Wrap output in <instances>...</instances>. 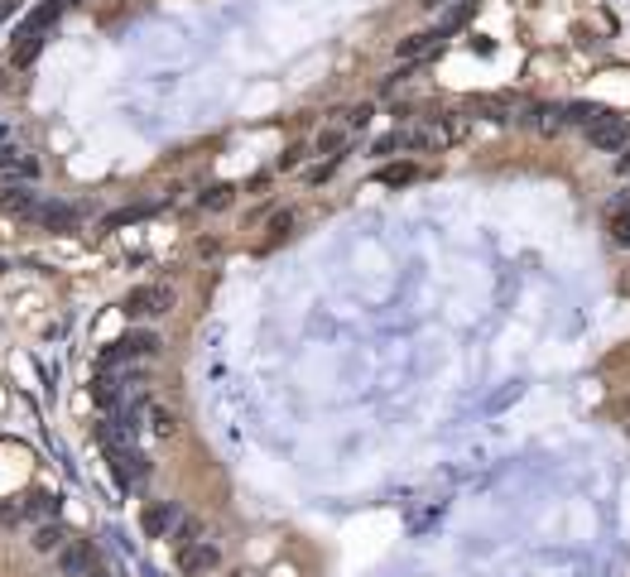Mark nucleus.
Here are the masks:
<instances>
[{"mask_svg": "<svg viewBox=\"0 0 630 577\" xmlns=\"http://www.w3.org/2000/svg\"><path fill=\"white\" fill-rule=\"evenodd\" d=\"M159 351H164L159 333H125L111 351H101V371H121L130 361H154Z\"/></svg>", "mask_w": 630, "mask_h": 577, "instance_id": "nucleus-1", "label": "nucleus"}, {"mask_svg": "<svg viewBox=\"0 0 630 577\" xmlns=\"http://www.w3.org/2000/svg\"><path fill=\"white\" fill-rule=\"evenodd\" d=\"M174 303H178L174 284H169V279H154V284L130 289L125 313H130V317H164V313H174Z\"/></svg>", "mask_w": 630, "mask_h": 577, "instance_id": "nucleus-2", "label": "nucleus"}, {"mask_svg": "<svg viewBox=\"0 0 630 577\" xmlns=\"http://www.w3.org/2000/svg\"><path fill=\"white\" fill-rule=\"evenodd\" d=\"M29 221H34L39 231H49V236H68V231H77L82 207H77V203H58V197H44V203L34 207Z\"/></svg>", "mask_w": 630, "mask_h": 577, "instance_id": "nucleus-3", "label": "nucleus"}, {"mask_svg": "<svg viewBox=\"0 0 630 577\" xmlns=\"http://www.w3.org/2000/svg\"><path fill=\"white\" fill-rule=\"evenodd\" d=\"M0 179H5V188L10 183L34 188V183L44 179V164L34 159V155H25V149H0Z\"/></svg>", "mask_w": 630, "mask_h": 577, "instance_id": "nucleus-4", "label": "nucleus"}, {"mask_svg": "<svg viewBox=\"0 0 630 577\" xmlns=\"http://www.w3.org/2000/svg\"><path fill=\"white\" fill-rule=\"evenodd\" d=\"M587 145L602 149V155H626V149H630V121H621V116H606L597 131H587Z\"/></svg>", "mask_w": 630, "mask_h": 577, "instance_id": "nucleus-5", "label": "nucleus"}, {"mask_svg": "<svg viewBox=\"0 0 630 577\" xmlns=\"http://www.w3.org/2000/svg\"><path fill=\"white\" fill-rule=\"evenodd\" d=\"M217 563H222V549L207 544V539H198V544L178 549V573H183V577H207Z\"/></svg>", "mask_w": 630, "mask_h": 577, "instance_id": "nucleus-6", "label": "nucleus"}, {"mask_svg": "<svg viewBox=\"0 0 630 577\" xmlns=\"http://www.w3.org/2000/svg\"><path fill=\"white\" fill-rule=\"evenodd\" d=\"M58 568H63V577H92L101 568V558H97V549H92L87 539H73V544L58 553Z\"/></svg>", "mask_w": 630, "mask_h": 577, "instance_id": "nucleus-7", "label": "nucleus"}, {"mask_svg": "<svg viewBox=\"0 0 630 577\" xmlns=\"http://www.w3.org/2000/svg\"><path fill=\"white\" fill-rule=\"evenodd\" d=\"M178 520H183V510H178L174 501H154L149 510L140 515V525H145V534H149V539H174Z\"/></svg>", "mask_w": 630, "mask_h": 577, "instance_id": "nucleus-8", "label": "nucleus"}, {"mask_svg": "<svg viewBox=\"0 0 630 577\" xmlns=\"http://www.w3.org/2000/svg\"><path fill=\"white\" fill-rule=\"evenodd\" d=\"M111 472L121 477V486H135V481H145L154 467H149V457L140 453V447H121V453H111Z\"/></svg>", "mask_w": 630, "mask_h": 577, "instance_id": "nucleus-9", "label": "nucleus"}, {"mask_svg": "<svg viewBox=\"0 0 630 577\" xmlns=\"http://www.w3.org/2000/svg\"><path fill=\"white\" fill-rule=\"evenodd\" d=\"M448 39V34L443 29H424V34H409V39H400L395 44V58H400V63H419V58H429L433 49H438V44H443Z\"/></svg>", "mask_w": 630, "mask_h": 577, "instance_id": "nucleus-10", "label": "nucleus"}, {"mask_svg": "<svg viewBox=\"0 0 630 577\" xmlns=\"http://www.w3.org/2000/svg\"><path fill=\"white\" fill-rule=\"evenodd\" d=\"M20 515L49 525V520H58V496L53 491H29V496H20Z\"/></svg>", "mask_w": 630, "mask_h": 577, "instance_id": "nucleus-11", "label": "nucleus"}, {"mask_svg": "<svg viewBox=\"0 0 630 577\" xmlns=\"http://www.w3.org/2000/svg\"><path fill=\"white\" fill-rule=\"evenodd\" d=\"M606 231H611V245L630 251V193L611 203V212H606Z\"/></svg>", "mask_w": 630, "mask_h": 577, "instance_id": "nucleus-12", "label": "nucleus"}, {"mask_svg": "<svg viewBox=\"0 0 630 577\" xmlns=\"http://www.w3.org/2000/svg\"><path fill=\"white\" fill-rule=\"evenodd\" d=\"M39 49H44V34L34 29V25H20L15 49H10V63H15V68H29L34 58H39Z\"/></svg>", "mask_w": 630, "mask_h": 577, "instance_id": "nucleus-13", "label": "nucleus"}, {"mask_svg": "<svg viewBox=\"0 0 630 577\" xmlns=\"http://www.w3.org/2000/svg\"><path fill=\"white\" fill-rule=\"evenodd\" d=\"M563 116H568V125H578V131H597V125H602L611 111H606V106H597V101H568Z\"/></svg>", "mask_w": 630, "mask_h": 577, "instance_id": "nucleus-14", "label": "nucleus"}, {"mask_svg": "<svg viewBox=\"0 0 630 577\" xmlns=\"http://www.w3.org/2000/svg\"><path fill=\"white\" fill-rule=\"evenodd\" d=\"M44 197L39 193H29V188H20V183H10V188H0V212H15V217H34V207H39Z\"/></svg>", "mask_w": 630, "mask_h": 577, "instance_id": "nucleus-15", "label": "nucleus"}, {"mask_svg": "<svg viewBox=\"0 0 630 577\" xmlns=\"http://www.w3.org/2000/svg\"><path fill=\"white\" fill-rule=\"evenodd\" d=\"M347 145H351V131H347V125H327V131H318V140H313V155L342 159V155H347Z\"/></svg>", "mask_w": 630, "mask_h": 577, "instance_id": "nucleus-16", "label": "nucleus"}, {"mask_svg": "<svg viewBox=\"0 0 630 577\" xmlns=\"http://www.w3.org/2000/svg\"><path fill=\"white\" fill-rule=\"evenodd\" d=\"M145 423H149L154 438H174V433H178V414L169 405H159V399H149V405H145Z\"/></svg>", "mask_w": 630, "mask_h": 577, "instance_id": "nucleus-17", "label": "nucleus"}, {"mask_svg": "<svg viewBox=\"0 0 630 577\" xmlns=\"http://www.w3.org/2000/svg\"><path fill=\"white\" fill-rule=\"evenodd\" d=\"M34 553H63L68 549V529L58 525V520H49V525H34Z\"/></svg>", "mask_w": 630, "mask_h": 577, "instance_id": "nucleus-18", "label": "nucleus"}, {"mask_svg": "<svg viewBox=\"0 0 630 577\" xmlns=\"http://www.w3.org/2000/svg\"><path fill=\"white\" fill-rule=\"evenodd\" d=\"M236 203V188L231 183H212V188H202L198 193V207L202 212H227Z\"/></svg>", "mask_w": 630, "mask_h": 577, "instance_id": "nucleus-19", "label": "nucleus"}, {"mask_svg": "<svg viewBox=\"0 0 630 577\" xmlns=\"http://www.w3.org/2000/svg\"><path fill=\"white\" fill-rule=\"evenodd\" d=\"M376 179L385 183V188H404V183L419 179V164H409V159H404V164H385V169H380Z\"/></svg>", "mask_w": 630, "mask_h": 577, "instance_id": "nucleus-20", "label": "nucleus"}, {"mask_svg": "<svg viewBox=\"0 0 630 577\" xmlns=\"http://www.w3.org/2000/svg\"><path fill=\"white\" fill-rule=\"evenodd\" d=\"M63 10H68V5H63V0H44V5H39V10H34V15L25 20V25H34V29H39V34H49V29L58 25V15H63Z\"/></svg>", "mask_w": 630, "mask_h": 577, "instance_id": "nucleus-21", "label": "nucleus"}, {"mask_svg": "<svg viewBox=\"0 0 630 577\" xmlns=\"http://www.w3.org/2000/svg\"><path fill=\"white\" fill-rule=\"evenodd\" d=\"M294 227H299V212H294V207H279L275 217H270V241H284Z\"/></svg>", "mask_w": 630, "mask_h": 577, "instance_id": "nucleus-22", "label": "nucleus"}, {"mask_svg": "<svg viewBox=\"0 0 630 577\" xmlns=\"http://www.w3.org/2000/svg\"><path fill=\"white\" fill-rule=\"evenodd\" d=\"M342 116H347V121H342V125H347V131L356 135V131H366V125H371L376 106H371V101H361V106H351V111H342Z\"/></svg>", "mask_w": 630, "mask_h": 577, "instance_id": "nucleus-23", "label": "nucleus"}, {"mask_svg": "<svg viewBox=\"0 0 630 577\" xmlns=\"http://www.w3.org/2000/svg\"><path fill=\"white\" fill-rule=\"evenodd\" d=\"M140 217H149V207H121V212H111V217L101 221V231H116V227H130V221H140Z\"/></svg>", "mask_w": 630, "mask_h": 577, "instance_id": "nucleus-24", "label": "nucleus"}, {"mask_svg": "<svg viewBox=\"0 0 630 577\" xmlns=\"http://www.w3.org/2000/svg\"><path fill=\"white\" fill-rule=\"evenodd\" d=\"M198 534H202V520H198V515H183V520H178V529H174V539H178V549H188V544H198Z\"/></svg>", "mask_w": 630, "mask_h": 577, "instance_id": "nucleus-25", "label": "nucleus"}, {"mask_svg": "<svg viewBox=\"0 0 630 577\" xmlns=\"http://www.w3.org/2000/svg\"><path fill=\"white\" fill-rule=\"evenodd\" d=\"M395 149H404V131H385V135L371 145V155H376V159H390Z\"/></svg>", "mask_w": 630, "mask_h": 577, "instance_id": "nucleus-26", "label": "nucleus"}, {"mask_svg": "<svg viewBox=\"0 0 630 577\" xmlns=\"http://www.w3.org/2000/svg\"><path fill=\"white\" fill-rule=\"evenodd\" d=\"M337 164H342V159H323V164H313V169H308V173H303V179H308V183H313V188H318V183H327V179H332V173H337Z\"/></svg>", "mask_w": 630, "mask_h": 577, "instance_id": "nucleus-27", "label": "nucleus"}, {"mask_svg": "<svg viewBox=\"0 0 630 577\" xmlns=\"http://www.w3.org/2000/svg\"><path fill=\"white\" fill-rule=\"evenodd\" d=\"M308 155H313V149H308V145H289V149H284V155H279V169H299V164H303Z\"/></svg>", "mask_w": 630, "mask_h": 577, "instance_id": "nucleus-28", "label": "nucleus"}, {"mask_svg": "<svg viewBox=\"0 0 630 577\" xmlns=\"http://www.w3.org/2000/svg\"><path fill=\"white\" fill-rule=\"evenodd\" d=\"M217 251H222V245L212 241V236H202V241H198V255H217Z\"/></svg>", "mask_w": 630, "mask_h": 577, "instance_id": "nucleus-29", "label": "nucleus"}, {"mask_svg": "<svg viewBox=\"0 0 630 577\" xmlns=\"http://www.w3.org/2000/svg\"><path fill=\"white\" fill-rule=\"evenodd\" d=\"M616 173H621V179H630V149H626V155H616Z\"/></svg>", "mask_w": 630, "mask_h": 577, "instance_id": "nucleus-30", "label": "nucleus"}, {"mask_svg": "<svg viewBox=\"0 0 630 577\" xmlns=\"http://www.w3.org/2000/svg\"><path fill=\"white\" fill-rule=\"evenodd\" d=\"M419 5H424V10H438V5H448V0H419Z\"/></svg>", "mask_w": 630, "mask_h": 577, "instance_id": "nucleus-31", "label": "nucleus"}, {"mask_svg": "<svg viewBox=\"0 0 630 577\" xmlns=\"http://www.w3.org/2000/svg\"><path fill=\"white\" fill-rule=\"evenodd\" d=\"M63 5H82V0H63Z\"/></svg>", "mask_w": 630, "mask_h": 577, "instance_id": "nucleus-32", "label": "nucleus"}, {"mask_svg": "<svg viewBox=\"0 0 630 577\" xmlns=\"http://www.w3.org/2000/svg\"><path fill=\"white\" fill-rule=\"evenodd\" d=\"M231 577H246V573H231Z\"/></svg>", "mask_w": 630, "mask_h": 577, "instance_id": "nucleus-33", "label": "nucleus"}]
</instances>
